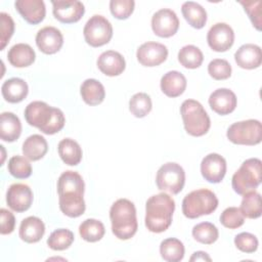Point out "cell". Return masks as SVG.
<instances>
[{
    "mask_svg": "<svg viewBox=\"0 0 262 262\" xmlns=\"http://www.w3.org/2000/svg\"><path fill=\"white\" fill-rule=\"evenodd\" d=\"M189 260L190 261H211V257L206 252L198 251L192 254Z\"/></svg>",
    "mask_w": 262,
    "mask_h": 262,
    "instance_id": "cell-46",
    "label": "cell"
},
{
    "mask_svg": "<svg viewBox=\"0 0 262 262\" xmlns=\"http://www.w3.org/2000/svg\"><path fill=\"white\" fill-rule=\"evenodd\" d=\"M57 149L62 162L69 166H76L82 160V148L79 143L72 138L60 140Z\"/></svg>",
    "mask_w": 262,
    "mask_h": 262,
    "instance_id": "cell-29",
    "label": "cell"
},
{
    "mask_svg": "<svg viewBox=\"0 0 262 262\" xmlns=\"http://www.w3.org/2000/svg\"><path fill=\"white\" fill-rule=\"evenodd\" d=\"M110 218L112 231L122 241L131 238L137 231L138 223L134 204L127 199L117 200L111 207Z\"/></svg>",
    "mask_w": 262,
    "mask_h": 262,
    "instance_id": "cell-4",
    "label": "cell"
},
{
    "mask_svg": "<svg viewBox=\"0 0 262 262\" xmlns=\"http://www.w3.org/2000/svg\"><path fill=\"white\" fill-rule=\"evenodd\" d=\"M175 210V202L171 195L161 192L151 195L145 203V226L150 232L161 233L167 230Z\"/></svg>",
    "mask_w": 262,
    "mask_h": 262,
    "instance_id": "cell-3",
    "label": "cell"
},
{
    "mask_svg": "<svg viewBox=\"0 0 262 262\" xmlns=\"http://www.w3.org/2000/svg\"><path fill=\"white\" fill-rule=\"evenodd\" d=\"M25 119L29 125L38 128L47 135L59 132L66 123L64 115L59 108L39 100L32 101L27 105Z\"/></svg>",
    "mask_w": 262,
    "mask_h": 262,
    "instance_id": "cell-2",
    "label": "cell"
},
{
    "mask_svg": "<svg viewBox=\"0 0 262 262\" xmlns=\"http://www.w3.org/2000/svg\"><path fill=\"white\" fill-rule=\"evenodd\" d=\"M185 20L194 29H202L207 23V12L205 8L193 1H186L181 6Z\"/></svg>",
    "mask_w": 262,
    "mask_h": 262,
    "instance_id": "cell-30",
    "label": "cell"
},
{
    "mask_svg": "<svg viewBox=\"0 0 262 262\" xmlns=\"http://www.w3.org/2000/svg\"><path fill=\"white\" fill-rule=\"evenodd\" d=\"M152 107L151 99L148 94L144 92H138L134 94L129 100V110L131 114L136 118L145 117Z\"/></svg>",
    "mask_w": 262,
    "mask_h": 262,
    "instance_id": "cell-36",
    "label": "cell"
},
{
    "mask_svg": "<svg viewBox=\"0 0 262 262\" xmlns=\"http://www.w3.org/2000/svg\"><path fill=\"white\" fill-rule=\"evenodd\" d=\"M21 123L16 115L4 112L0 116V137L7 142H13L20 136Z\"/></svg>",
    "mask_w": 262,
    "mask_h": 262,
    "instance_id": "cell-25",
    "label": "cell"
},
{
    "mask_svg": "<svg viewBox=\"0 0 262 262\" xmlns=\"http://www.w3.org/2000/svg\"><path fill=\"white\" fill-rule=\"evenodd\" d=\"M6 203L11 210L17 213L27 211L33 203L32 189L24 183L11 184L6 192Z\"/></svg>",
    "mask_w": 262,
    "mask_h": 262,
    "instance_id": "cell-15",
    "label": "cell"
},
{
    "mask_svg": "<svg viewBox=\"0 0 262 262\" xmlns=\"http://www.w3.org/2000/svg\"><path fill=\"white\" fill-rule=\"evenodd\" d=\"M0 19H1V36H0V50H3L7 43L9 42L11 36L14 32V21L11 18L9 14L6 12L0 13Z\"/></svg>",
    "mask_w": 262,
    "mask_h": 262,
    "instance_id": "cell-43",
    "label": "cell"
},
{
    "mask_svg": "<svg viewBox=\"0 0 262 262\" xmlns=\"http://www.w3.org/2000/svg\"><path fill=\"white\" fill-rule=\"evenodd\" d=\"M83 34L87 44L92 47H99L111 41L113 27L104 16L94 14L87 20Z\"/></svg>",
    "mask_w": 262,
    "mask_h": 262,
    "instance_id": "cell-10",
    "label": "cell"
},
{
    "mask_svg": "<svg viewBox=\"0 0 262 262\" xmlns=\"http://www.w3.org/2000/svg\"><path fill=\"white\" fill-rule=\"evenodd\" d=\"M74 233L67 228H59L51 232L47 239V245L51 250L63 251L74 242Z\"/></svg>",
    "mask_w": 262,
    "mask_h": 262,
    "instance_id": "cell-37",
    "label": "cell"
},
{
    "mask_svg": "<svg viewBox=\"0 0 262 262\" xmlns=\"http://www.w3.org/2000/svg\"><path fill=\"white\" fill-rule=\"evenodd\" d=\"M179 28V19L176 13L169 8L158 10L151 17V29L154 33L162 38L175 35Z\"/></svg>",
    "mask_w": 262,
    "mask_h": 262,
    "instance_id": "cell-12",
    "label": "cell"
},
{
    "mask_svg": "<svg viewBox=\"0 0 262 262\" xmlns=\"http://www.w3.org/2000/svg\"><path fill=\"white\" fill-rule=\"evenodd\" d=\"M191 233L196 242L204 245H212L219 236L217 227L211 222H201L194 225Z\"/></svg>",
    "mask_w": 262,
    "mask_h": 262,
    "instance_id": "cell-35",
    "label": "cell"
},
{
    "mask_svg": "<svg viewBox=\"0 0 262 262\" xmlns=\"http://www.w3.org/2000/svg\"><path fill=\"white\" fill-rule=\"evenodd\" d=\"M51 3L54 17L62 24L77 23L85 12L84 4L78 0H57Z\"/></svg>",
    "mask_w": 262,
    "mask_h": 262,
    "instance_id": "cell-13",
    "label": "cell"
},
{
    "mask_svg": "<svg viewBox=\"0 0 262 262\" xmlns=\"http://www.w3.org/2000/svg\"><path fill=\"white\" fill-rule=\"evenodd\" d=\"M244 6L245 11L248 13L253 26L260 31L261 30V1H239Z\"/></svg>",
    "mask_w": 262,
    "mask_h": 262,
    "instance_id": "cell-44",
    "label": "cell"
},
{
    "mask_svg": "<svg viewBox=\"0 0 262 262\" xmlns=\"http://www.w3.org/2000/svg\"><path fill=\"white\" fill-rule=\"evenodd\" d=\"M14 6L23 18L31 25L41 23L46 14V7L42 0H17Z\"/></svg>",
    "mask_w": 262,
    "mask_h": 262,
    "instance_id": "cell-20",
    "label": "cell"
},
{
    "mask_svg": "<svg viewBox=\"0 0 262 262\" xmlns=\"http://www.w3.org/2000/svg\"><path fill=\"white\" fill-rule=\"evenodd\" d=\"M236 96L234 92L227 88H219L211 93L209 97V104L211 108L221 115H228L236 107Z\"/></svg>",
    "mask_w": 262,
    "mask_h": 262,
    "instance_id": "cell-18",
    "label": "cell"
},
{
    "mask_svg": "<svg viewBox=\"0 0 262 262\" xmlns=\"http://www.w3.org/2000/svg\"><path fill=\"white\" fill-rule=\"evenodd\" d=\"M48 150L46 139L39 135L33 134L29 136L23 143V154L30 161H39Z\"/></svg>",
    "mask_w": 262,
    "mask_h": 262,
    "instance_id": "cell-28",
    "label": "cell"
},
{
    "mask_svg": "<svg viewBox=\"0 0 262 262\" xmlns=\"http://www.w3.org/2000/svg\"><path fill=\"white\" fill-rule=\"evenodd\" d=\"M185 131L191 136L205 135L211 126L210 118L204 106L194 99H186L180 106Z\"/></svg>",
    "mask_w": 262,
    "mask_h": 262,
    "instance_id": "cell-6",
    "label": "cell"
},
{
    "mask_svg": "<svg viewBox=\"0 0 262 262\" xmlns=\"http://www.w3.org/2000/svg\"><path fill=\"white\" fill-rule=\"evenodd\" d=\"M8 172L17 179H26L32 174V166L26 157L13 156L7 165Z\"/></svg>",
    "mask_w": 262,
    "mask_h": 262,
    "instance_id": "cell-38",
    "label": "cell"
},
{
    "mask_svg": "<svg viewBox=\"0 0 262 262\" xmlns=\"http://www.w3.org/2000/svg\"><path fill=\"white\" fill-rule=\"evenodd\" d=\"M208 73L215 80H226L231 76V66L226 59L215 58L208 64Z\"/></svg>",
    "mask_w": 262,
    "mask_h": 262,
    "instance_id": "cell-40",
    "label": "cell"
},
{
    "mask_svg": "<svg viewBox=\"0 0 262 262\" xmlns=\"http://www.w3.org/2000/svg\"><path fill=\"white\" fill-rule=\"evenodd\" d=\"M36 44L40 51L45 54H54L60 50L63 37L60 31L54 27H44L36 35Z\"/></svg>",
    "mask_w": 262,
    "mask_h": 262,
    "instance_id": "cell-17",
    "label": "cell"
},
{
    "mask_svg": "<svg viewBox=\"0 0 262 262\" xmlns=\"http://www.w3.org/2000/svg\"><path fill=\"white\" fill-rule=\"evenodd\" d=\"M134 6L133 0H112L110 2L111 12L118 19L128 18L132 14Z\"/></svg>",
    "mask_w": 262,
    "mask_h": 262,
    "instance_id": "cell-41",
    "label": "cell"
},
{
    "mask_svg": "<svg viewBox=\"0 0 262 262\" xmlns=\"http://www.w3.org/2000/svg\"><path fill=\"white\" fill-rule=\"evenodd\" d=\"M218 207L216 194L207 188H200L187 193L182 201V213L186 218L195 219L212 214Z\"/></svg>",
    "mask_w": 262,
    "mask_h": 262,
    "instance_id": "cell-5",
    "label": "cell"
},
{
    "mask_svg": "<svg viewBox=\"0 0 262 262\" xmlns=\"http://www.w3.org/2000/svg\"><path fill=\"white\" fill-rule=\"evenodd\" d=\"M45 233V225L43 221L35 216L25 218L20 225L18 234L21 241L28 244L38 243Z\"/></svg>",
    "mask_w": 262,
    "mask_h": 262,
    "instance_id": "cell-22",
    "label": "cell"
},
{
    "mask_svg": "<svg viewBox=\"0 0 262 262\" xmlns=\"http://www.w3.org/2000/svg\"><path fill=\"white\" fill-rule=\"evenodd\" d=\"M85 183L82 176L75 171L63 172L57 180V192L60 211L71 217L77 218L84 214Z\"/></svg>",
    "mask_w": 262,
    "mask_h": 262,
    "instance_id": "cell-1",
    "label": "cell"
},
{
    "mask_svg": "<svg viewBox=\"0 0 262 262\" xmlns=\"http://www.w3.org/2000/svg\"><path fill=\"white\" fill-rule=\"evenodd\" d=\"M97 68L99 71L110 77L121 75L125 68L126 61L121 53L115 50L102 52L97 58Z\"/></svg>",
    "mask_w": 262,
    "mask_h": 262,
    "instance_id": "cell-19",
    "label": "cell"
},
{
    "mask_svg": "<svg viewBox=\"0 0 262 262\" xmlns=\"http://www.w3.org/2000/svg\"><path fill=\"white\" fill-rule=\"evenodd\" d=\"M203 60V52L194 45H185L178 52V61L186 69H196Z\"/></svg>",
    "mask_w": 262,
    "mask_h": 262,
    "instance_id": "cell-34",
    "label": "cell"
},
{
    "mask_svg": "<svg viewBox=\"0 0 262 262\" xmlns=\"http://www.w3.org/2000/svg\"><path fill=\"white\" fill-rule=\"evenodd\" d=\"M80 93L83 100L89 105L101 103L105 97L103 85L95 79H86L80 87Z\"/></svg>",
    "mask_w": 262,
    "mask_h": 262,
    "instance_id": "cell-27",
    "label": "cell"
},
{
    "mask_svg": "<svg viewBox=\"0 0 262 262\" xmlns=\"http://www.w3.org/2000/svg\"><path fill=\"white\" fill-rule=\"evenodd\" d=\"M226 136L234 144L256 145L262 139V125L254 119L236 122L229 126Z\"/></svg>",
    "mask_w": 262,
    "mask_h": 262,
    "instance_id": "cell-8",
    "label": "cell"
},
{
    "mask_svg": "<svg viewBox=\"0 0 262 262\" xmlns=\"http://www.w3.org/2000/svg\"><path fill=\"white\" fill-rule=\"evenodd\" d=\"M262 179V163L257 158L246 160L239 169L233 174L231 185L238 194L254 190L259 186Z\"/></svg>",
    "mask_w": 262,
    "mask_h": 262,
    "instance_id": "cell-7",
    "label": "cell"
},
{
    "mask_svg": "<svg viewBox=\"0 0 262 262\" xmlns=\"http://www.w3.org/2000/svg\"><path fill=\"white\" fill-rule=\"evenodd\" d=\"M136 57L144 67H157L167 59L168 49L162 43L145 42L138 47Z\"/></svg>",
    "mask_w": 262,
    "mask_h": 262,
    "instance_id": "cell-14",
    "label": "cell"
},
{
    "mask_svg": "<svg viewBox=\"0 0 262 262\" xmlns=\"http://www.w3.org/2000/svg\"><path fill=\"white\" fill-rule=\"evenodd\" d=\"M7 58L11 66L15 68H26L35 61L36 53L29 44L17 43L9 49Z\"/></svg>",
    "mask_w": 262,
    "mask_h": 262,
    "instance_id": "cell-26",
    "label": "cell"
},
{
    "mask_svg": "<svg viewBox=\"0 0 262 262\" xmlns=\"http://www.w3.org/2000/svg\"><path fill=\"white\" fill-rule=\"evenodd\" d=\"M234 60L242 69L253 70L261 66L262 52L261 48L252 43L242 45L234 53Z\"/></svg>",
    "mask_w": 262,
    "mask_h": 262,
    "instance_id": "cell-21",
    "label": "cell"
},
{
    "mask_svg": "<svg viewBox=\"0 0 262 262\" xmlns=\"http://www.w3.org/2000/svg\"><path fill=\"white\" fill-rule=\"evenodd\" d=\"M79 233L84 241L89 243H95L103 237L105 229L101 221L89 218L84 220L80 224Z\"/></svg>",
    "mask_w": 262,
    "mask_h": 262,
    "instance_id": "cell-33",
    "label": "cell"
},
{
    "mask_svg": "<svg viewBox=\"0 0 262 262\" xmlns=\"http://www.w3.org/2000/svg\"><path fill=\"white\" fill-rule=\"evenodd\" d=\"M221 224L229 229L241 227L245 222V217L237 207L226 208L220 215Z\"/></svg>",
    "mask_w": 262,
    "mask_h": 262,
    "instance_id": "cell-39",
    "label": "cell"
},
{
    "mask_svg": "<svg viewBox=\"0 0 262 262\" xmlns=\"http://www.w3.org/2000/svg\"><path fill=\"white\" fill-rule=\"evenodd\" d=\"M207 42L210 48L216 52L227 51L234 42V32L225 23L213 25L207 34Z\"/></svg>",
    "mask_w": 262,
    "mask_h": 262,
    "instance_id": "cell-11",
    "label": "cell"
},
{
    "mask_svg": "<svg viewBox=\"0 0 262 262\" xmlns=\"http://www.w3.org/2000/svg\"><path fill=\"white\" fill-rule=\"evenodd\" d=\"M186 78L178 71H170L161 79V90L169 97L180 96L186 88Z\"/></svg>",
    "mask_w": 262,
    "mask_h": 262,
    "instance_id": "cell-23",
    "label": "cell"
},
{
    "mask_svg": "<svg viewBox=\"0 0 262 262\" xmlns=\"http://www.w3.org/2000/svg\"><path fill=\"white\" fill-rule=\"evenodd\" d=\"M0 216H1V228H0V232L1 234H9L14 230V226H15V218L14 215L2 208L0 210Z\"/></svg>",
    "mask_w": 262,
    "mask_h": 262,
    "instance_id": "cell-45",
    "label": "cell"
},
{
    "mask_svg": "<svg viewBox=\"0 0 262 262\" xmlns=\"http://www.w3.org/2000/svg\"><path fill=\"white\" fill-rule=\"evenodd\" d=\"M156 183L160 190L172 194L179 193L185 183V172L177 163H166L160 167L156 176Z\"/></svg>",
    "mask_w": 262,
    "mask_h": 262,
    "instance_id": "cell-9",
    "label": "cell"
},
{
    "mask_svg": "<svg viewBox=\"0 0 262 262\" xmlns=\"http://www.w3.org/2000/svg\"><path fill=\"white\" fill-rule=\"evenodd\" d=\"M202 176L211 183H219L226 173L225 159L215 152L207 155L201 163Z\"/></svg>",
    "mask_w": 262,
    "mask_h": 262,
    "instance_id": "cell-16",
    "label": "cell"
},
{
    "mask_svg": "<svg viewBox=\"0 0 262 262\" xmlns=\"http://www.w3.org/2000/svg\"><path fill=\"white\" fill-rule=\"evenodd\" d=\"M243 200L241 204V212L244 217L250 219H256L261 216L262 205H261V195L255 189L250 190L243 194Z\"/></svg>",
    "mask_w": 262,
    "mask_h": 262,
    "instance_id": "cell-31",
    "label": "cell"
},
{
    "mask_svg": "<svg viewBox=\"0 0 262 262\" xmlns=\"http://www.w3.org/2000/svg\"><path fill=\"white\" fill-rule=\"evenodd\" d=\"M184 246L181 241L175 237L164 239L160 245V254L165 261L178 262L184 257Z\"/></svg>",
    "mask_w": 262,
    "mask_h": 262,
    "instance_id": "cell-32",
    "label": "cell"
},
{
    "mask_svg": "<svg viewBox=\"0 0 262 262\" xmlns=\"http://www.w3.org/2000/svg\"><path fill=\"white\" fill-rule=\"evenodd\" d=\"M1 92L6 101L10 103H17L27 97L29 87L25 80L20 78H11L2 84Z\"/></svg>",
    "mask_w": 262,
    "mask_h": 262,
    "instance_id": "cell-24",
    "label": "cell"
},
{
    "mask_svg": "<svg viewBox=\"0 0 262 262\" xmlns=\"http://www.w3.org/2000/svg\"><path fill=\"white\" fill-rule=\"evenodd\" d=\"M235 247L244 253H254L258 249L257 237L250 232H241L234 237Z\"/></svg>",
    "mask_w": 262,
    "mask_h": 262,
    "instance_id": "cell-42",
    "label": "cell"
}]
</instances>
